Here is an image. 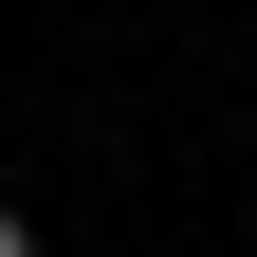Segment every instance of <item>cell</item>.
Instances as JSON below:
<instances>
[{
    "label": "cell",
    "mask_w": 257,
    "mask_h": 257,
    "mask_svg": "<svg viewBox=\"0 0 257 257\" xmlns=\"http://www.w3.org/2000/svg\"><path fill=\"white\" fill-rule=\"evenodd\" d=\"M0 257H37V239H19V220H0Z\"/></svg>",
    "instance_id": "1"
}]
</instances>
